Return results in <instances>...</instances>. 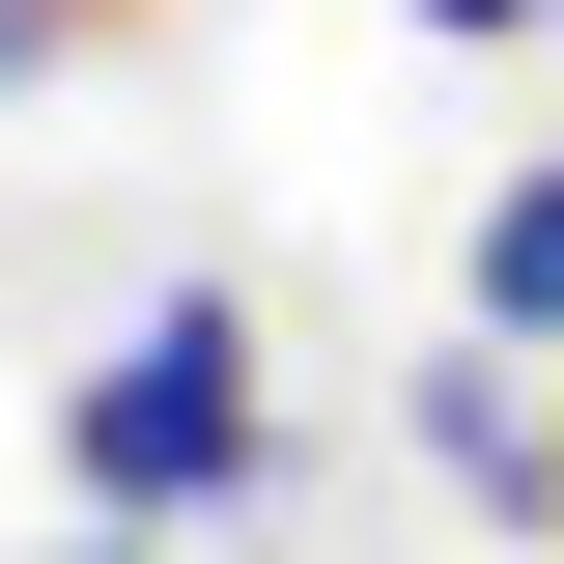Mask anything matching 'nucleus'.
Here are the masks:
<instances>
[{"instance_id": "obj_1", "label": "nucleus", "mask_w": 564, "mask_h": 564, "mask_svg": "<svg viewBox=\"0 0 564 564\" xmlns=\"http://www.w3.org/2000/svg\"><path fill=\"white\" fill-rule=\"evenodd\" d=\"M57 480L113 508V536H141V508H226V480H254V311H226V282H170V311H141V339L57 395Z\"/></svg>"}, {"instance_id": "obj_2", "label": "nucleus", "mask_w": 564, "mask_h": 564, "mask_svg": "<svg viewBox=\"0 0 564 564\" xmlns=\"http://www.w3.org/2000/svg\"><path fill=\"white\" fill-rule=\"evenodd\" d=\"M423 480H480V508H564V423L508 395V367H423Z\"/></svg>"}, {"instance_id": "obj_3", "label": "nucleus", "mask_w": 564, "mask_h": 564, "mask_svg": "<svg viewBox=\"0 0 564 564\" xmlns=\"http://www.w3.org/2000/svg\"><path fill=\"white\" fill-rule=\"evenodd\" d=\"M480 339H564V170L480 198Z\"/></svg>"}, {"instance_id": "obj_4", "label": "nucleus", "mask_w": 564, "mask_h": 564, "mask_svg": "<svg viewBox=\"0 0 564 564\" xmlns=\"http://www.w3.org/2000/svg\"><path fill=\"white\" fill-rule=\"evenodd\" d=\"M423 29H564V0H423Z\"/></svg>"}]
</instances>
